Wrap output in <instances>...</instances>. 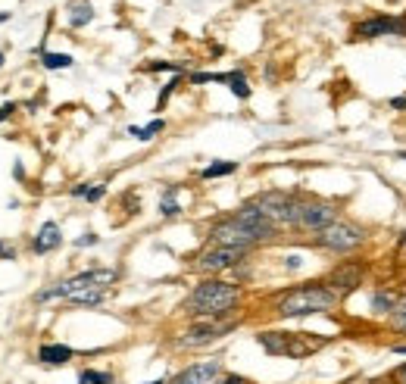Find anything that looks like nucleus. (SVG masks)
<instances>
[{"label": "nucleus", "mask_w": 406, "mask_h": 384, "mask_svg": "<svg viewBox=\"0 0 406 384\" xmlns=\"http://www.w3.org/2000/svg\"><path fill=\"white\" fill-rule=\"evenodd\" d=\"M238 303H241V287L213 275V278H203L200 285L187 294L181 309L194 318H228L235 313Z\"/></svg>", "instance_id": "1"}, {"label": "nucleus", "mask_w": 406, "mask_h": 384, "mask_svg": "<svg viewBox=\"0 0 406 384\" xmlns=\"http://www.w3.org/2000/svg\"><path fill=\"white\" fill-rule=\"evenodd\" d=\"M340 303V297L331 291L325 281H309V285L288 287L275 297L272 309L278 318H307L316 313H328Z\"/></svg>", "instance_id": "2"}, {"label": "nucleus", "mask_w": 406, "mask_h": 384, "mask_svg": "<svg viewBox=\"0 0 406 384\" xmlns=\"http://www.w3.org/2000/svg\"><path fill=\"white\" fill-rule=\"evenodd\" d=\"M116 281H119V272H116V269H88V272L72 275V278H66V281H56L54 287H44V291H38V294H35V300H38V303L69 300L72 294L94 291V287H104V291H110Z\"/></svg>", "instance_id": "3"}, {"label": "nucleus", "mask_w": 406, "mask_h": 384, "mask_svg": "<svg viewBox=\"0 0 406 384\" xmlns=\"http://www.w3.org/2000/svg\"><path fill=\"white\" fill-rule=\"evenodd\" d=\"M369 241V231L357 225V222H347V219H338L331 222L325 231L316 235V247L319 250H328L335 256H347V253H357L362 244Z\"/></svg>", "instance_id": "4"}, {"label": "nucleus", "mask_w": 406, "mask_h": 384, "mask_svg": "<svg viewBox=\"0 0 406 384\" xmlns=\"http://www.w3.org/2000/svg\"><path fill=\"white\" fill-rule=\"evenodd\" d=\"M235 328H238L235 318H194L176 337V347L178 350H200V347H209V344H216V340H222Z\"/></svg>", "instance_id": "5"}, {"label": "nucleus", "mask_w": 406, "mask_h": 384, "mask_svg": "<svg viewBox=\"0 0 406 384\" xmlns=\"http://www.w3.org/2000/svg\"><path fill=\"white\" fill-rule=\"evenodd\" d=\"M322 281L344 300V297H350L353 291H359V287L366 285V266H362L359 259H344V263L335 266Z\"/></svg>", "instance_id": "6"}, {"label": "nucleus", "mask_w": 406, "mask_h": 384, "mask_svg": "<svg viewBox=\"0 0 406 384\" xmlns=\"http://www.w3.org/2000/svg\"><path fill=\"white\" fill-rule=\"evenodd\" d=\"M209 241H213V247H235V250H253L257 247V235L247 231L244 225H238L235 219H219L213 228H209Z\"/></svg>", "instance_id": "7"}, {"label": "nucleus", "mask_w": 406, "mask_h": 384, "mask_svg": "<svg viewBox=\"0 0 406 384\" xmlns=\"http://www.w3.org/2000/svg\"><path fill=\"white\" fill-rule=\"evenodd\" d=\"M338 222V206L328 204V200H303L300 206V219H297V228L300 231H309V235H319Z\"/></svg>", "instance_id": "8"}, {"label": "nucleus", "mask_w": 406, "mask_h": 384, "mask_svg": "<svg viewBox=\"0 0 406 384\" xmlns=\"http://www.w3.org/2000/svg\"><path fill=\"white\" fill-rule=\"evenodd\" d=\"M244 256H247V250H235V247H209L203 250L197 256V263H194V269L203 272V275H219L226 269H235V266L244 263Z\"/></svg>", "instance_id": "9"}, {"label": "nucleus", "mask_w": 406, "mask_h": 384, "mask_svg": "<svg viewBox=\"0 0 406 384\" xmlns=\"http://www.w3.org/2000/svg\"><path fill=\"white\" fill-rule=\"evenodd\" d=\"M384 35H403L406 38V19L372 16V19H362V23L353 25V38L357 41H372V38H384Z\"/></svg>", "instance_id": "10"}, {"label": "nucleus", "mask_w": 406, "mask_h": 384, "mask_svg": "<svg viewBox=\"0 0 406 384\" xmlns=\"http://www.w3.org/2000/svg\"><path fill=\"white\" fill-rule=\"evenodd\" d=\"M231 219L238 222V225H244L247 231H253L257 235V241H272L275 235H278V225L269 219V216H263V209H257L253 204H244L238 213H231Z\"/></svg>", "instance_id": "11"}, {"label": "nucleus", "mask_w": 406, "mask_h": 384, "mask_svg": "<svg viewBox=\"0 0 406 384\" xmlns=\"http://www.w3.org/2000/svg\"><path fill=\"white\" fill-rule=\"evenodd\" d=\"M222 378V359H203L194 366H185L178 375H172L169 384H216Z\"/></svg>", "instance_id": "12"}, {"label": "nucleus", "mask_w": 406, "mask_h": 384, "mask_svg": "<svg viewBox=\"0 0 406 384\" xmlns=\"http://www.w3.org/2000/svg\"><path fill=\"white\" fill-rule=\"evenodd\" d=\"M328 344V337H313V335H303V331H294L291 335V347H288V357L291 359H307L319 353L322 347Z\"/></svg>", "instance_id": "13"}, {"label": "nucleus", "mask_w": 406, "mask_h": 384, "mask_svg": "<svg viewBox=\"0 0 406 384\" xmlns=\"http://www.w3.org/2000/svg\"><path fill=\"white\" fill-rule=\"evenodd\" d=\"M63 244V231L56 222H44V225L38 228V235L32 237V253H38V256H44V253L56 250Z\"/></svg>", "instance_id": "14"}, {"label": "nucleus", "mask_w": 406, "mask_h": 384, "mask_svg": "<svg viewBox=\"0 0 406 384\" xmlns=\"http://www.w3.org/2000/svg\"><path fill=\"white\" fill-rule=\"evenodd\" d=\"M257 344L263 347L269 357H288V347H291V331H259Z\"/></svg>", "instance_id": "15"}, {"label": "nucleus", "mask_w": 406, "mask_h": 384, "mask_svg": "<svg viewBox=\"0 0 406 384\" xmlns=\"http://www.w3.org/2000/svg\"><path fill=\"white\" fill-rule=\"evenodd\" d=\"M75 359V350L69 344H41L38 347V362L44 366H66Z\"/></svg>", "instance_id": "16"}, {"label": "nucleus", "mask_w": 406, "mask_h": 384, "mask_svg": "<svg viewBox=\"0 0 406 384\" xmlns=\"http://www.w3.org/2000/svg\"><path fill=\"white\" fill-rule=\"evenodd\" d=\"M397 300H400V291H394V287H375L372 291V313L388 318L390 309L397 306Z\"/></svg>", "instance_id": "17"}, {"label": "nucleus", "mask_w": 406, "mask_h": 384, "mask_svg": "<svg viewBox=\"0 0 406 384\" xmlns=\"http://www.w3.org/2000/svg\"><path fill=\"white\" fill-rule=\"evenodd\" d=\"M69 25L72 28H85V25H91V19H94V6H91V0H75V4H69Z\"/></svg>", "instance_id": "18"}, {"label": "nucleus", "mask_w": 406, "mask_h": 384, "mask_svg": "<svg viewBox=\"0 0 406 384\" xmlns=\"http://www.w3.org/2000/svg\"><path fill=\"white\" fill-rule=\"evenodd\" d=\"M178 191H181L178 185H169V187L163 191V197H159V216H163V219H172V216H178V213H181Z\"/></svg>", "instance_id": "19"}, {"label": "nucleus", "mask_w": 406, "mask_h": 384, "mask_svg": "<svg viewBox=\"0 0 406 384\" xmlns=\"http://www.w3.org/2000/svg\"><path fill=\"white\" fill-rule=\"evenodd\" d=\"M72 56L69 54H54V50H41V66L47 72H60V69H72Z\"/></svg>", "instance_id": "20"}, {"label": "nucleus", "mask_w": 406, "mask_h": 384, "mask_svg": "<svg viewBox=\"0 0 406 384\" xmlns=\"http://www.w3.org/2000/svg\"><path fill=\"white\" fill-rule=\"evenodd\" d=\"M226 85H228V91H231V94H235V97H238V100H247V97H250V85H247V75H244V72H241V69L228 72Z\"/></svg>", "instance_id": "21"}, {"label": "nucleus", "mask_w": 406, "mask_h": 384, "mask_svg": "<svg viewBox=\"0 0 406 384\" xmlns=\"http://www.w3.org/2000/svg\"><path fill=\"white\" fill-rule=\"evenodd\" d=\"M163 128H166V122H163V119H154L150 125H144V128H141V125H132V128H128V135H132L135 141H144V144H147V141H154V137L163 132Z\"/></svg>", "instance_id": "22"}, {"label": "nucleus", "mask_w": 406, "mask_h": 384, "mask_svg": "<svg viewBox=\"0 0 406 384\" xmlns=\"http://www.w3.org/2000/svg\"><path fill=\"white\" fill-rule=\"evenodd\" d=\"M104 300H106L104 287H94V291H82V294H72L69 297V303H75V306H100Z\"/></svg>", "instance_id": "23"}, {"label": "nucleus", "mask_w": 406, "mask_h": 384, "mask_svg": "<svg viewBox=\"0 0 406 384\" xmlns=\"http://www.w3.org/2000/svg\"><path fill=\"white\" fill-rule=\"evenodd\" d=\"M388 325H390V328H394V331H400V335H406V291L400 294V300H397V306L390 309Z\"/></svg>", "instance_id": "24"}, {"label": "nucleus", "mask_w": 406, "mask_h": 384, "mask_svg": "<svg viewBox=\"0 0 406 384\" xmlns=\"http://www.w3.org/2000/svg\"><path fill=\"white\" fill-rule=\"evenodd\" d=\"M238 172V163H231V159H226V163H209L207 169L200 172V178H226V175H235Z\"/></svg>", "instance_id": "25"}, {"label": "nucleus", "mask_w": 406, "mask_h": 384, "mask_svg": "<svg viewBox=\"0 0 406 384\" xmlns=\"http://www.w3.org/2000/svg\"><path fill=\"white\" fill-rule=\"evenodd\" d=\"M78 384H113V375L100 372V368H85V372L78 375Z\"/></svg>", "instance_id": "26"}, {"label": "nucleus", "mask_w": 406, "mask_h": 384, "mask_svg": "<svg viewBox=\"0 0 406 384\" xmlns=\"http://www.w3.org/2000/svg\"><path fill=\"white\" fill-rule=\"evenodd\" d=\"M178 85H181V75H176L169 85H166L163 91H159V97H156V110H166V104H169V97H172V94H176Z\"/></svg>", "instance_id": "27"}, {"label": "nucleus", "mask_w": 406, "mask_h": 384, "mask_svg": "<svg viewBox=\"0 0 406 384\" xmlns=\"http://www.w3.org/2000/svg\"><path fill=\"white\" fill-rule=\"evenodd\" d=\"M388 381H390V384H406V362H400V366L390 368Z\"/></svg>", "instance_id": "28"}, {"label": "nucleus", "mask_w": 406, "mask_h": 384, "mask_svg": "<svg viewBox=\"0 0 406 384\" xmlns=\"http://www.w3.org/2000/svg\"><path fill=\"white\" fill-rule=\"evenodd\" d=\"M147 69H150V72H176V75H181V66H176V63H163V60L150 63Z\"/></svg>", "instance_id": "29"}, {"label": "nucleus", "mask_w": 406, "mask_h": 384, "mask_svg": "<svg viewBox=\"0 0 406 384\" xmlns=\"http://www.w3.org/2000/svg\"><path fill=\"white\" fill-rule=\"evenodd\" d=\"M104 194H106V185H94L85 200H88V204H97V200H104Z\"/></svg>", "instance_id": "30"}, {"label": "nucleus", "mask_w": 406, "mask_h": 384, "mask_svg": "<svg viewBox=\"0 0 406 384\" xmlns=\"http://www.w3.org/2000/svg\"><path fill=\"white\" fill-rule=\"evenodd\" d=\"M100 237L94 235V231H88V235H82V237H75V247H94Z\"/></svg>", "instance_id": "31"}, {"label": "nucleus", "mask_w": 406, "mask_h": 384, "mask_svg": "<svg viewBox=\"0 0 406 384\" xmlns=\"http://www.w3.org/2000/svg\"><path fill=\"white\" fill-rule=\"evenodd\" d=\"M344 384H390V381H384V378H366V375H357V378H347Z\"/></svg>", "instance_id": "32"}, {"label": "nucleus", "mask_w": 406, "mask_h": 384, "mask_svg": "<svg viewBox=\"0 0 406 384\" xmlns=\"http://www.w3.org/2000/svg\"><path fill=\"white\" fill-rule=\"evenodd\" d=\"M0 259H16V247L6 241H0Z\"/></svg>", "instance_id": "33"}, {"label": "nucleus", "mask_w": 406, "mask_h": 384, "mask_svg": "<svg viewBox=\"0 0 406 384\" xmlns=\"http://www.w3.org/2000/svg\"><path fill=\"white\" fill-rule=\"evenodd\" d=\"M216 384H250V381L244 378V375H222V378L216 381Z\"/></svg>", "instance_id": "34"}, {"label": "nucleus", "mask_w": 406, "mask_h": 384, "mask_svg": "<svg viewBox=\"0 0 406 384\" xmlns=\"http://www.w3.org/2000/svg\"><path fill=\"white\" fill-rule=\"evenodd\" d=\"M13 113H16V104H0V122H6Z\"/></svg>", "instance_id": "35"}, {"label": "nucleus", "mask_w": 406, "mask_h": 384, "mask_svg": "<svg viewBox=\"0 0 406 384\" xmlns=\"http://www.w3.org/2000/svg\"><path fill=\"white\" fill-rule=\"evenodd\" d=\"M390 110H397V113L406 110V94H403V97H390Z\"/></svg>", "instance_id": "36"}, {"label": "nucleus", "mask_w": 406, "mask_h": 384, "mask_svg": "<svg viewBox=\"0 0 406 384\" xmlns=\"http://www.w3.org/2000/svg\"><path fill=\"white\" fill-rule=\"evenodd\" d=\"M285 266H288V269H300V256H297V253H291V256L285 259Z\"/></svg>", "instance_id": "37"}, {"label": "nucleus", "mask_w": 406, "mask_h": 384, "mask_svg": "<svg viewBox=\"0 0 406 384\" xmlns=\"http://www.w3.org/2000/svg\"><path fill=\"white\" fill-rule=\"evenodd\" d=\"M390 353H397V357H406V344H390Z\"/></svg>", "instance_id": "38"}, {"label": "nucleus", "mask_w": 406, "mask_h": 384, "mask_svg": "<svg viewBox=\"0 0 406 384\" xmlns=\"http://www.w3.org/2000/svg\"><path fill=\"white\" fill-rule=\"evenodd\" d=\"M397 244H400V247L406 250V231H403V235H400V237H397Z\"/></svg>", "instance_id": "39"}, {"label": "nucleus", "mask_w": 406, "mask_h": 384, "mask_svg": "<svg viewBox=\"0 0 406 384\" xmlns=\"http://www.w3.org/2000/svg\"><path fill=\"white\" fill-rule=\"evenodd\" d=\"M144 384H169V378H156V381H144Z\"/></svg>", "instance_id": "40"}, {"label": "nucleus", "mask_w": 406, "mask_h": 384, "mask_svg": "<svg viewBox=\"0 0 406 384\" xmlns=\"http://www.w3.org/2000/svg\"><path fill=\"white\" fill-rule=\"evenodd\" d=\"M0 66H4V50H0Z\"/></svg>", "instance_id": "41"}, {"label": "nucleus", "mask_w": 406, "mask_h": 384, "mask_svg": "<svg viewBox=\"0 0 406 384\" xmlns=\"http://www.w3.org/2000/svg\"><path fill=\"white\" fill-rule=\"evenodd\" d=\"M400 159H406V150H403V154H400Z\"/></svg>", "instance_id": "42"}]
</instances>
